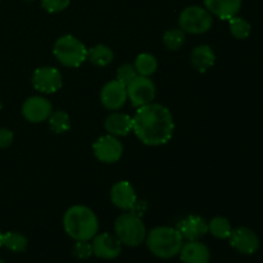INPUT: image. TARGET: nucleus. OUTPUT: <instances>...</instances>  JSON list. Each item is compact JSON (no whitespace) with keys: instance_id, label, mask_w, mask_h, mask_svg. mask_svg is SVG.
Instances as JSON below:
<instances>
[{"instance_id":"nucleus-1","label":"nucleus","mask_w":263,"mask_h":263,"mask_svg":"<svg viewBox=\"0 0 263 263\" xmlns=\"http://www.w3.org/2000/svg\"><path fill=\"white\" fill-rule=\"evenodd\" d=\"M133 131L145 145H164L174 135V117L164 105L149 103L136 109L133 117Z\"/></svg>"},{"instance_id":"nucleus-2","label":"nucleus","mask_w":263,"mask_h":263,"mask_svg":"<svg viewBox=\"0 0 263 263\" xmlns=\"http://www.w3.org/2000/svg\"><path fill=\"white\" fill-rule=\"evenodd\" d=\"M63 228L76 241L91 240L99 230V221L94 211L86 205H72L63 216Z\"/></svg>"},{"instance_id":"nucleus-3","label":"nucleus","mask_w":263,"mask_h":263,"mask_svg":"<svg viewBox=\"0 0 263 263\" xmlns=\"http://www.w3.org/2000/svg\"><path fill=\"white\" fill-rule=\"evenodd\" d=\"M146 246L156 257L168 259L180 253L184 238L180 231L170 226H158L146 233Z\"/></svg>"},{"instance_id":"nucleus-4","label":"nucleus","mask_w":263,"mask_h":263,"mask_svg":"<svg viewBox=\"0 0 263 263\" xmlns=\"http://www.w3.org/2000/svg\"><path fill=\"white\" fill-rule=\"evenodd\" d=\"M53 54L64 67L76 68L87 61V48L72 35L61 36L54 43Z\"/></svg>"},{"instance_id":"nucleus-5","label":"nucleus","mask_w":263,"mask_h":263,"mask_svg":"<svg viewBox=\"0 0 263 263\" xmlns=\"http://www.w3.org/2000/svg\"><path fill=\"white\" fill-rule=\"evenodd\" d=\"M116 236L127 247H139L145 241L146 229L136 213L127 212L117 217L115 222Z\"/></svg>"},{"instance_id":"nucleus-6","label":"nucleus","mask_w":263,"mask_h":263,"mask_svg":"<svg viewBox=\"0 0 263 263\" xmlns=\"http://www.w3.org/2000/svg\"><path fill=\"white\" fill-rule=\"evenodd\" d=\"M179 25L184 32L200 35L211 30L213 25V18L207 9L193 5L182 10L179 18Z\"/></svg>"},{"instance_id":"nucleus-7","label":"nucleus","mask_w":263,"mask_h":263,"mask_svg":"<svg viewBox=\"0 0 263 263\" xmlns=\"http://www.w3.org/2000/svg\"><path fill=\"white\" fill-rule=\"evenodd\" d=\"M126 89H127V99L135 108L153 103L156 98V85L149 77L138 74L126 86Z\"/></svg>"},{"instance_id":"nucleus-8","label":"nucleus","mask_w":263,"mask_h":263,"mask_svg":"<svg viewBox=\"0 0 263 263\" xmlns=\"http://www.w3.org/2000/svg\"><path fill=\"white\" fill-rule=\"evenodd\" d=\"M33 87L44 94H54L62 89L63 77L55 67H40L33 71L31 77Z\"/></svg>"},{"instance_id":"nucleus-9","label":"nucleus","mask_w":263,"mask_h":263,"mask_svg":"<svg viewBox=\"0 0 263 263\" xmlns=\"http://www.w3.org/2000/svg\"><path fill=\"white\" fill-rule=\"evenodd\" d=\"M94 156L103 163H116L121 159L123 153V145L116 136H100L92 145Z\"/></svg>"},{"instance_id":"nucleus-10","label":"nucleus","mask_w":263,"mask_h":263,"mask_svg":"<svg viewBox=\"0 0 263 263\" xmlns=\"http://www.w3.org/2000/svg\"><path fill=\"white\" fill-rule=\"evenodd\" d=\"M92 254L103 259H115L122 252V243L116 235L108 233L97 234L91 239Z\"/></svg>"},{"instance_id":"nucleus-11","label":"nucleus","mask_w":263,"mask_h":263,"mask_svg":"<svg viewBox=\"0 0 263 263\" xmlns=\"http://www.w3.org/2000/svg\"><path fill=\"white\" fill-rule=\"evenodd\" d=\"M53 113L51 103L44 97H31L22 105V115L32 123H40L48 120Z\"/></svg>"},{"instance_id":"nucleus-12","label":"nucleus","mask_w":263,"mask_h":263,"mask_svg":"<svg viewBox=\"0 0 263 263\" xmlns=\"http://www.w3.org/2000/svg\"><path fill=\"white\" fill-rule=\"evenodd\" d=\"M127 100V89L117 80L107 82L100 91V102L109 110H117L123 107Z\"/></svg>"},{"instance_id":"nucleus-13","label":"nucleus","mask_w":263,"mask_h":263,"mask_svg":"<svg viewBox=\"0 0 263 263\" xmlns=\"http://www.w3.org/2000/svg\"><path fill=\"white\" fill-rule=\"evenodd\" d=\"M229 240L231 247L241 254H254L259 248L258 236L248 228L234 229Z\"/></svg>"},{"instance_id":"nucleus-14","label":"nucleus","mask_w":263,"mask_h":263,"mask_svg":"<svg viewBox=\"0 0 263 263\" xmlns=\"http://www.w3.org/2000/svg\"><path fill=\"white\" fill-rule=\"evenodd\" d=\"M110 200L120 210L133 211L138 202V197L133 185L126 180H122L116 182L110 189Z\"/></svg>"},{"instance_id":"nucleus-15","label":"nucleus","mask_w":263,"mask_h":263,"mask_svg":"<svg viewBox=\"0 0 263 263\" xmlns=\"http://www.w3.org/2000/svg\"><path fill=\"white\" fill-rule=\"evenodd\" d=\"M176 229L186 240H199L208 233V222L200 216L190 215L180 221Z\"/></svg>"},{"instance_id":"nucleus-16","label":"nucleus","mask_w":263,"mask_h":263,"mask_svg":"<svg viewBox=\"0 0 263 263\" xmlns=\"http://www.w3.org/2000/svg\"><path fill=\"white\" fill-rule=\"evenodd\" d=\"M179 254L182 263H210L211 259L210 249L199 240L187 241L186 244H182Z\"/></svg>"},{"instance_id":"nucleus-17","label":"nucleus","mask_w":263,"mask_h":263,"mask_svg":"<svg viewBox=\"0 0 263 263\" xmlns=\"http://www.w3.org/2000/svg\"><path fill=\"white\" fill-rule=\"evenodd\" d=\"M205 9L220 20L235 17L241 8V0H204Z\"/></svg>"},{"instance_id":"nucleus-18","label":"nucleus","mask_w":263,"mask_h":263,"mask_svg":"<svg viewBox=\"0 0 263 263\" xmlns=\"http://www.w3.org/2000/svg\"><path fill=\"white\" fill-rule=\"evenodd\" d=\"M104 127L109 135L127 136L133 131V117L125 113H110L104 121Z\"/></svg>"},{"instance_id":"nucleus-19","label":"nucleus","mask_w":263,"mask_h":263,"mask_svg":"<svg viewBox=\"0 0 263 263\" xmlns=\"http://www.w3.org/2000/svg\"><path fill=\"white\" fill-rule=\"evenodd\" d=\"M190 59L194 68L198 69L200 73H204L215 64L216 55L210 45H198L193 49Z\"/></svg>"},{"instance_id":"nucleus-20","label":"nucleus","mask_w":263,"mask_h":263,"mask_svg":"<svg viewBox=\"0 0 263 263\" xmlns=\"http://www.w3.org/2000/svg\"><path fill=\"white\" fill-rule=\"evenodd\" d=\"M113 57H115V54H113L112 49L107 45H103V44L87 49V61H90L97 67H105L110 64V62L113 61Z\"/></svg>"},{"instance_id":"nucleus-21","label":"nucleus","mask_w":263,"mask_h":263,"mask_svg":"<svg viewBox=\"0 0 263 263\" xmlns=\"http://www.w3.org/2000/svg\"><path fill=\"white\" fill-rule=\"evenodd\" d=\"M134 67H135L139 76L149 77L157 71V68H158V62H157L156 57L152 55V54L141 53L136 57Z\"/></svg>"},{"instance_id":"nucleus-22","label":"nucleus","mask_w":263,"mask_h":263,"mask_svg":"<svg viewBox=\"0 0 263 263\" xmlns=\"http://www.w3.org/2000/svg\"><path fill=\"white\" fill-rule=\"evenodd\" d=\"M231 231H233V228H231L230 221L225 217L218 216L208 222V233H211L217 239H229Z\"/></svg>"},{"instance_id":"nucleus-23","label":"nucleus","mask_w":263,"mask_h":263,"mask_svg":"<svg viewBox=\"0 0 263 263\" xmlns=\"http://www.w3.org/2000/svg\"><path fill=\"white\" fill-rule=\"evenodd\" d=\"M28 246V240L23 234L9 231L3 234V247L12 252H23Z\"/></svg>"},{"instance_id":"nucleus-24","label":"nucleus","mask_w":263,"mask_h":263,"mask_svg":"<svg viewBox=\"0 0 263 263\" xmlns=\"http://www.w3.org/2000/svg\"><path fill=\"white\" fill-rule=\"evenodd\" d=\"M48 120L51 131H54L55 134L67 133L71 128V118H69L68 113L64 112V110L53 112Z\"/></svg>"},{"instance_id":"nucleus-25","label":"nucleus","mask_w":263,"mask_h":263,"mask_svg":"<svg viewBox=\"0 0 263 263\" xmlns=\"http://www.w3.org/2000/svg\"><path fill=\"white\" fill-rule=\"evenodd\" d=\"M229 26H230V32L234 37L239 40H244L251 35V23L241 17H233L229 20Z\"/></svg>"},{"instance_id":"nucleus-26","label":"nucleus","mask_w":263,"mask_h":263,"mask_svg":"<svg viewBox=\"0 0 263 263\" xmlns=\"http://www.w3.org/2000/svg\"><path fill=\"white\" fill-rule=\"evenodd\" d=\"M185 43V32L181 28H172L164 32L163 44L168 50H179Z\"/></svg>"},{"instance_id":"nucleus-27","label":"nucleus","mask_w":263,"mask_h":263,"mask_svg":"<svg viewBox=\"0 0 263 263\" xmlns=\"http://www.w3.org/2000/svg\"><path fill=\"white\" fill-rule=\"evenodd\" d=\"M138 76V72H136L135 67L133 64H122V66L118 67L117 69V77L116 80L120 81L121 84H123L125 86H127L131 81H133L135 77Z\"/></svg>"},{"instance_id":"nucleus-28","label":"nucleus","mask_w":263,"mask_h":263,"mask_svg":"<svg viewBox=\"0 0 263 263\" xmlns=\"http://www.w3.org/2000/svg\"><path fill=\"white\" fill-rule=\"evenodd\" d=\"M73 254L79 259H87L92 256V246L90 240L76 241L73 247Z\"/></svg>"},{"instance_id":"nucleus-29","label":"nucleus","mask_w":263,"mask_h":263,"mask_svg":"<svg viewBox=\"0 0 263 263\" xmlns=\"http://www.w3.org/2000/svg\"><path fill=\"white\" fill-rule=\"evenodd\" d=\"M71 0H41V5L49 13H58L66 9Z\"/></svg>"},{"instance_id":"nucleus-30","label":"nucleus","mask_w":263,"mask_h":263,"mask_svg":"<svg viewBox=\"0 0 263 263\" xmlns=\"http://www.w3.org/2000/svg\"><path fill=\"white\" fill-rule=\"evenodd\" d=\"M14 135L10 130L4 127H0V149L8 148L13 143Z\"/></svg>"},{"instance_id":"nucleus-31","label":"nucleus","mask_w":263,"mask_h":263,"mask_svg":"<svg viewBox=\"0 0 263 263\" xmlns=\"http://www.w3.org/2000/svg\"><path fill=\"white\" fill-rule=\"evenodd\" d=\"M2 247H3V233L0 231V248H2Z\"/></svg>"},{"instance_id":"nucleus-32","label":"nucleus","mask_w":263,"mask_h":263,"mask_svg":"<svg viewBox=\"0 0 263 263\" xmlns=\"http://www.w3.org/2000/svg\"><path fill=\"white\" fill-rule=\"evenodd\" d=\"M2 108H3V105H2V102H0V110H2Z\"/></svg>"},{"instance_id":"nucleus-33","label":"nucleus","mask_w":263,"mask_h":263,"mask_svg":"<svg viewBox=\"0 0 263 263\" xmlns=\"http://www.w3.org/2000/svg\"><path fill=\"white\" fill-rule=\"evenodd\" d=\"M0 263H5L4 261H3V259H0Z\"/></svg>"},{"instance_id":"nucleus-34","label":"nucleus","mask_w":263,"mask_h":263,"mask_svg":"<svg viewBox=\"0 0 263 263\" xmlns=\"http://www.w3.org/2000/svg\"><path fill=\"white\" fill-rule=\"evenodd\" d=\"M26 2H32V0H26Z\"/></svg>"}]
</instances>
